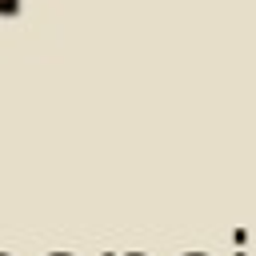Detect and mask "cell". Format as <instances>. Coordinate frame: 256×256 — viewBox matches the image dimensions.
I'll return each instance as SVG.
<instances>
[{
    "mask_svg": "<svg viewBox=\"0 0 256 256\" xmlns=\"http://www.w3.org/2000/svg\"><path fill=\"white\" fill-rule=\"evenodd\" d=\"M236 256H244V252H236Z\"/></svg>",
    "mask_w": 256,
    "mask_h": 256,
    "instance_id": "277c9868",
    "label": "cell"
},
{
    "mask_svg": "<svg viewBox=\"0 0 256 256\" xmlns=\"http://www.w3.org/2000/svg\"><path fill=\"white\" fill-rule=\"evenodd\" d=\"M16 8H20V0H0V16H16Z\"/></svg>",
    "mask_w": 256,
    "mask_h": 256,
    "instance_id": "6da1fadb",
    "label": "cell"
},
{
    "mask_svg": "<svg viewBox=\"0 0 256 256\" xmlns=\"http://www.w3.org/2000/svg\"><path fill=\"white\" fill-rule=\"evenodd\" d=\"M108 256H112V252H108ZM128 256H140V252H128Z\"/></svg>",
    "mask_w": 256,
    "mask_h": 256,
    "instance_id": "3957f363",
    "label": "cell"
},
{
    "mask_svg": "<svg viewBox=\"0 0 256 256\" xmlns=\"http://www.w3.org/2000/svg\"><path fill=\"white\" fill-rule=\"evenodd\" d=\"M48 256H72V252H48Z\"/></svg>",
    "mask_w": 256,
    "mask_h": 256,
    "instance_id": "7a4b0ae2",
    "label": "cell"
},
{
    "mask_svg": "<svg viewBox=\"0 0 256 256\" xmlns=\"http://www.w3.org/2000/svg\"><path fill=\"white\" fill-rule=\"evenodd\" d=\"M0 256H8V252H0Z\"/></svg>",
    "mask_w": 256,
    "mask_h": 256,
    "instance_id": "5b68a950",
    "label": "cell"
}]
</instances>
